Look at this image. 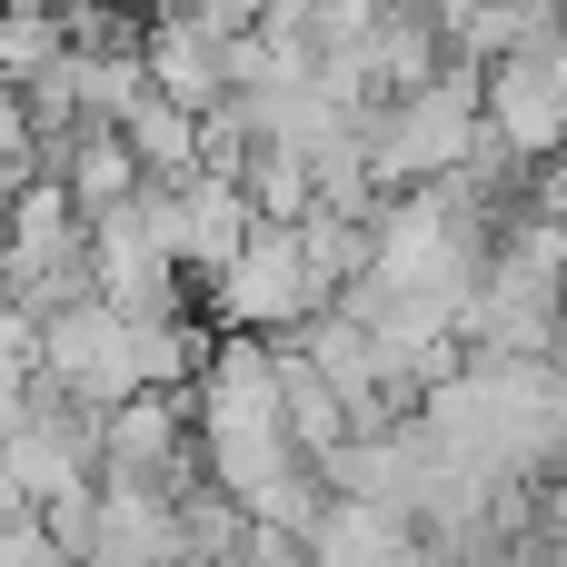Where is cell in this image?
<instances>
[{
  "mask_svg": "<svg viewBox=\"0 0 567 567\" xmlns=\"http://www.w3.org/2000/svg\"><path fill=\"white\" fill-rule=\"evenodd\" d=\"M199 359H209L199 329L150 319V309H120L100 289L70 299V309H50V339H40V379L70 389V399H90V409H120L140 389H189Z\"/></svg>",
  "mask_w": 567,
  "mask_h": 567,
  "instance_id": "cell-1",
  "label": "cell"
},
{
  "mask_svg": "<svg viewBox=\"0 0 567 567\" xmlns=\"http://www.w3.org/2000/svg\"><path fill=\"white\" fill-rule=\"evenodd\" d=\"M488 140V70L478 60H449L439 80L399 90L369 110V169L379 189H429V179H458Z\"/></svg>",
  "mask_w": 567,
  "mask_h": 567,
  "instance_id": "cell-2",
  "label": "cell"
},
{
  "mask_svg": "<svg viewBox=\"0 0 567 567\" xmlns=\"http://www.w3.org/2000/svg\"><path fill=\"white\" fill-rule=\"evenodd\" d=\"M319 309H339V279L309 259L299 219H259L249 249H239L229 269H209V319L239 329V339H289V329H309Z\"/></svg>",
  "mask_w": 567,
  "mask_h": 567,
  "instance_id": "cell-3",
  "label": "cell"
},
{
  "mask_svg": "<svg viewBox=\"0 0 567 567\" xmlns=\"http://www.w3.org/2000/svg\"><path fill=\"white\" fill-rule=\"evenodd\" d=\"M0 468L20 478V498H30V508H40V498H60V488H90V478H100V409L40 379L30 419L0 439Z\"/></svg>",
  "mask_w": 567,
  "mask_h": 567,
  "instance_id": "cell-4",
  "label": "cell"
},
{
  "mask_svg": "<svg viewBox=\"0 0 567 567\" xmlns=\"http://www.w3.org/2000/svg\"><path fill=\"white\" fill-rule=\"evenodd\" d=\"M80 567H199L189 558L179 488H159V478H110V468H100V538H90Z\"/></svg>",
  "mask_w": 567,
  "mask_h": 567,
  "instance_id": "cell-5",
  "label": "cell"
},
{
  "mask_svg": "<svg viewBox=\"0 0 567 567\" xmlns=\"http://www.w3.org/2000/svg\"><path fill=\"white\" fill-rule=\"evenodd\" d=\"M488 130H498L518 159H558L567 150V80H558L548 50L488 60Z\"/></svg>",
  "mask_w": 567,
  "mask_h": 567,
  "instance_id": "cell-6",
  "label": "cell"
},
{
  "mask_svg": "<svg viewBox=\"0 0 567 567\" xmlns=\"http://www.w3.org/2000/svg\"><path fill=\"white\" fill-rule=\"evenodd\" d=\"M169 219H179V269H229L239 249H249V229H259V199L229 179V169H189V179H169Z\"/></svg>",
  "mask_w": 567,
  "mask_h": 567,
  "instance_id": "cell-7",
  "label": "cell"
},
{
  "mask_svg": "<svg viewBox=\"0 0 567 567\" xmlns=\"http://www.w3.org/2000/svg\"><path fill=\"white\" fill-rule=\"evenodd\" d=\"M229 40L239 30H209L199 10H159L150 20V80L169 90V100H189V110H219L239 80H229Z\"/></svg>",
  "mask_w": 567,
  "mask_h": 567,
  "instance_id": "cell-8",
  "label": "cell"
},
{
  "mask_svg": "<svg viewBox=\"0 0 567 567\" xmlns=\"http://www.w3.org/2000/svg\"><path fill=\"white\" fill-rule=\"evenodd\" d=\"M199 120H209V110H189V100H169V90L150 80V100H140L120 130H130V150H140L150 179H189V169H199Z\"/></svg>",
  "mask_w": 567,
  "mask_h": 567,
  "instance_id": "cell-9",
  "label": "cell"
},
{
  "mask_svg": "<svg viewBox=\"0 0 567 567\" xmlns=\"http://www.w3.org/2000/svg\"><path fill=\"white\" fill-rule=\"evenodd\" d=\"M80 20L60 0H0V80H40L50 60H70Z\"/></svg>",
  "mask_w": 567,
  "mask_h": 567,
  "instance_id": "cell-10",
  "label": "cell"
},
{
  "mask_svg": "<svg viewBox=\"0 0 567 567\" xmlns=\"http://www.w3.org/2000/svg\"><path fill=\"white\" fill-rule=\"evenodd\" d=\"M389 20V0H319V50H359Z\"/></svg>",
  "mask_w": 567,
  "mask_h": 567,
  "instance_id": "cell-11",
  "label": "cell"
},
{
  "mask_svg": "<svg viewBox=\"0 0 567 567\" xmlns=\"http://www.w3.org/2000/svg\"><path fill=\"white\" fill-rule=\"evenodd\" d=\"M538 169H548V179H538V209L567 219V150H558V159H538Z\"/></svg>",
  "mask_w": 567,
  "mask_h": 567,
  "instance_id": "cell-12",
  "label": "cell"
},
{
  "mask_svg": "<svg viewBox=\"0 0 567 567\" xmlns=\"http://www.w3.org/2000/svg\"><path fill=\"white\" fill-rule=\"evenodd\" d=\"M548 60H558V80H567V30H558V40H548Z\"/></svg>",
  "mask_w": 567,
  "mask_h": 567,
  "instance_id": "cell-13",
  "label": "cell"
}]
</instances>
